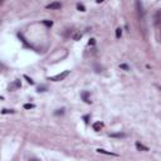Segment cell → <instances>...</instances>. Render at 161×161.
Returning <instances> with one entry per match:
<instances>
[{"mask_svg":"<svg viewBox=\"0 0 161 161\" xmlns=\"http://www.w3.org/2000/svg\"><path fill=\"white\" fill-rule=\"evenodd\" d=\"M136 10H137V14H139V19L141 20L145 18V11H143V5L141 3V0H136Z\"/></svg>","mask_w":161,"mask_h":161,"instance_id":"obj_1","label":"cell"},{"mask_svg":"<svg viewBox=\"0 0 161 161\" xmlns=\"http://www.w3.org/2000/svg\"><path fill=\"white\" fill-rule=\"evenodd\" d=\"M68 74H69V71H64V72H62V73H59V74H57V75L49 77L48 79H49V81H54V82H59V81H63Z\"/></svg>","mask_w":161,"mask_h":161,"instance_id":"obj_2","label":"cell"},{"mask_svg":"<svg viewBox=\"0 0 161 161\" xmlns=\"http://www.w3.org/2000/svg\"><path fill=\"white\" fill-rule=\"evenodd\" d=\"M62 8V4L59 1H53L51 4L47 5V9H52V10H58V9Z\"/></svg>","mask_w":161,"mask_h":161,"instance_id":"obj_3","label":"cell"},{"mask_svg":"<svg viewBox=\"0 0 161 161\" xmlns=\"http://www.w3.org/2000/svg\"><path fill=\"white\" fill-rule=\"evenodd\" d=\"M20 86H22L20 81H15L14 83L9 86V91H14V90H16V88H20Z\"/></svg>","mask_w":161,"mask_h":161,"instance_id":"obj_4","label":"cell"},{"mask_svg":"<svg viewBox=\"0 0 161 161\" xmlns=\"http://www.w3.org/2000/svg\"><path fill=\"white\" fill-rule=\"evenodd\" d=\"M82 98L84 100V102H86V103H91V100H90V93H88L87 91L82 92Z\"/></svg>","mask_w":161,"mask_h":161,"instance_id":"obj_5","label":"cell"},{"mask_svg":"<svg viewBox=\"0 0 161 161\" xmlns=\"http://www.w3.org/2000/svg\"><path fill=\"white\" fill-rule=\"evenodd\" d=\"M103 127V123L102 122H94L93 123V130L94 131H101Z\"/></svg>","mask_w":161,"mask_h":161,"instance_id":"obj_6","label":"cell"},{"mask_svg":"<svg viewBox=\"0 0 161 161\" xmlns=\"http://www.w3.org/2000/svg\"><path fill=\"white\" fill-rule=\"evenodd\" d=\"M136 149L139 151H149V147L143 146L142 143H140V142H136Z\"/></svg>","mask_w":161,"mask_h":161,"instance_id":"obj_7","label":"cell"},{"mask_svg":"<svg viewBox=\"0 0 161 161\" xmlns=\"http://www.w3.org/2000/svg\"><path fill=\"white\" fill-rule=\"evenodd\" d=\"M160 16H161V13H160V10H157L155 14V25L156 27H159V24H160Z\"/></svg>","mask_w":161,"mask_h":161,"instance_id":"obj_8","label":"cell"},{"mask_svg":"<svg viewBox=\"0 0 161 161\" xmlns=\"http://www.w3.org/2000/svg\"><path fill=\"white\" fill-rule=\"evenodd\" d=\"M111 137H125L126 135L125 133H110Z\"/></svg>","mask_w":161,"mask_h":161,"instance_id":"obj_9","label":"cell"},{"mask_svg":"<svg viewBox=\"0 0 161 161\" xmlns=\"http://www.w3.org/2000/svg\"><path fill=\"white\" fill-rule=\"evenodd\" d=\"M97 152H100V154H106V155H115V156H117L116 154H111V152H107V151H104V150H101V149H98V150H97Z\"/></svg>","mask_w":161,"mask_h":161,"instance_id":"obj_10","label":"cell"},{"mask_svg":"<svg viewBox=\"0 0 161 161\" xmlns=\"http://www.w3.org/2000/svg\"><path fill=\"white\" fill-rule=\"evenodd\" d=\"M121 35H122V29H121V28H117V29H116V37H117V38H121Z\"/></svg>","mask_w":161,"mask_h":161,"instance_id":"obj_11","label":"cell"},{"mask_svg":"<svg viewBox=\"0 0 161 161\" xmlns=\"http://www.w3.org/2000/svg\"><path fill=\"white\" fill-rule=\"evenodd\" d=\"M81 37H82V34H81V33H75V34L72 35V38H73L74 40H78V39H79Z\"/></svg>","mask_w":161,"mask_h":161,"instance_id":"obj_12","label":"cell"},{"mask_svg":"<svg viewBox=\"0 0 161 161\" xmlns=\"http://www.w3.org/2000/svg\"><path fill=\"white\" fill-rule=\"evenodd\" d=\"M34 107V104H32V103H25L24 104V108L25 110H29V108H33Z\"/></svg>","mask_w":161,"mask_h":161,"instance_id":"obj_13","label":"cell"},{"mask_svg":"<svg viewBox=\"0 0 161 161\" xmlns=\"http://www.w3.org/2000/svg\"><path fill=\"white\" fill-rule=\"evenodd\" d=\"M1 113H14V111L13 110H3Z\"/></svg>","mask_w":161,"mask_h":161,"instance_id":"obj_14","label":"cell"},{"mask_svg":"<svg viewBox=\"0 0 161 161\" xmlns=\"http://www.w3.org/2000/svg\"><path fill=\"white\" fill-rule=\"evenodd\" d=\"M120 67L122 68V69H125V71H129V65H126V64H121Z\"/></svg>","mask_w":161,"mask_h":161,"instance_id":"obj_15","label":"cell"},{"mask_svg":"<svg viewBox=\"0 0 161 161\" xmlns=\"http://www.w3.org/2000/svg\"><path fill=\"white\" fill-rule=\"evenodd\" d=\"M77 8H78V9H79V10H81V11H84V6H83V5H81V4H78V5H77Z\"/></svg>","mask_w":161,"mask_h":161,"instance_id":"obj_16","label":"cell"},{"mask_svg":"<svg viewBox=\"0 0 161 161\" xmlns=\"http://www.w3.org/2000/svg\"><path fill=\"white\" fill-rule=\"evenodd\" d=\"M24 77L27 78V79H28V82H29V83H30V84H34V82H33V81H32V79H30V78H29V77H27V75H24Z\"/></svg>","mask_w":161,"mask_h":161,"instance_id":"obj_17","label":"cell"},{"mask_svg":"<svg viewBox=\"0 0 161 161\" xmlns=\"http://www.w3.org/2000/svg\"><path fill=\"white\" fill-rule=\"evenodd\" d=\"M44 24L48 25V27H52V24H53V23H52V22H44Z\"/></svg>","mask_w":161,"mask_h":161,"instance_id":"obj_18","label":"cell"},{"mask_svg":"<svg viewBox=\"0 0 161 161\" xmlns=\"http://www.w3.org/2000/svg\"><path fill=\"white\" fill-rule=\"evenodd\" d=\"M63 111H64V110H58L57 112H55V115H59V113H61V115H63Z\"/></svg>","mask_w":161,"mask_h":161,"instance_id":"obj_19","label":"cell"},{"mask_svg":"<svg viewBox=\"0 0 161 161\" xmlns=\"http://www.w3.org/2000/svg\"><path fill=\"white\" fill-rule=\"evenodd\" d=\"M44 90H45V87H39V92H44Z\"/></svg>","mask_w":161,"mask_h":161,"instance_id":"obj_20","label":"cell"},{"mask_svg":"<svg viewBox=\"0 0 161 161\" xmlns=\"http://www.w3.org/2000/svg\"><path fill=\"white\" fill-rule=\"evenodd\" d=\"M97 3H102V1H104V0H96Z\"/></svg>","mask_w":161,"mask_h":161,"instance_id":"obj_21","label":"cell"},{"mask_svg":"<svg viewBox=\"0 0 161 161\" xmlns=\"http://www.w3.org/2000/svg\"><path fill=\"white\" fill-rule=\"evenodd\" d=\"M1 100H3V97H1V96H0V101H1Z\"/></svg>","mask_w":161,"mask_h":161,"instance_id":"obj_22","label":"cell"}]
</instances>
